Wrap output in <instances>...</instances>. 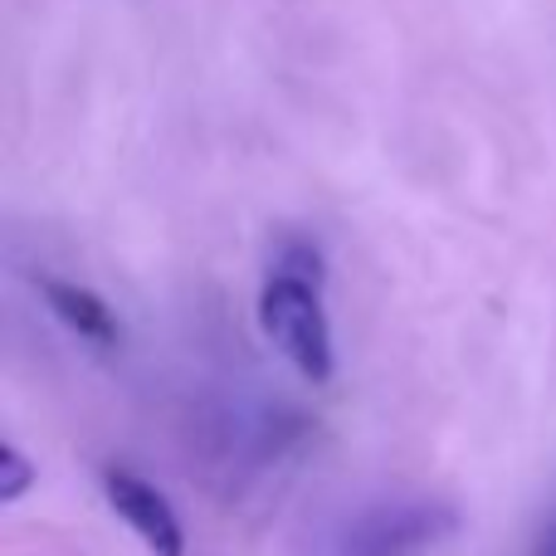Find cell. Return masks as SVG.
Listing matches in <instances>:
<instances>
[{"label": "cell", "instance_id": "cell-1", "mask_svg": "<svg viewBox=\"0 0 556 556\" xmlns=\"http://www.w3.org/2000/svg\"><path fill=\"white\" fill-rule=\"evenodd\" d=\"M254 317H260L264 342L293 366L303 381L323 386L337 371V346H332V317L323 303V260L307 244H293L269 264L254 298Z\"/></svg>", "mask_w": 556, "mask_h": 556}, {"label": "cell", "instance_id": "cell-2", "mask_svg": "<svg viewBox=\"0 0 556 556\" xmlns=\"http://www.w3.org/2000/svg\"><path fill=\"white\" fill-rule=\"evenodd\" d=\"M103 498L152 556H186L181 513L172 508V498L152 479L132 469H103Z\"/></svg>", "mask_w": 556, "mask_h": 556}, {"label": "cell", "instance_id": "cell-3", "mask_svg": "<svg viewBox=\"0 0 556 556\" xmlns=\"http://www.w3.org/2000/svg\"><path fill=\"white\" fill-rule=\"evenodd\" d=\"M39 293H45V303L54 307V317L68 332H78L93 346H117L123 327H117L113 307L103 303V293H93V288H84V283H68V278H49V274L39 278Z\"/></svg>", "mask_w": 556, "mask_h": 556}, {"label": "cell", "instance_id": "cell-4", "mask_svg": "<svg viewBox=\"0 0 556 556\" xmlns=\"http://www.w3.org/2000/svg\"><path fill=\"white\" fill-rule=\"evenodd\" d=\"M29 483H35V464L20 454V444H0V498H25Z\"/></svg>", "mask_w": 556, "mask_h": 556}, {"label": "cell", "instance_id": "cell-5", "mask_svg": "<svg viewBox=\"0 0 556 556\" xmlns=\"http://www.w3.org/2000/svg\"><path fill=\"white\" fill-rule=\"evenodd\" d=\"M538 556H556V528H552V538L542 542V552H538Z\"/></svg>", "mask_w": 556, "mask_h": 556}]
</instances>
